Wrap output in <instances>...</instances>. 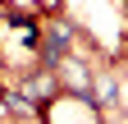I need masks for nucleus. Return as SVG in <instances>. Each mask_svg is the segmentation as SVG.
Wrapping results in <instances>:
<instances>
[{
  "mask_svg": "<svg viewBox=\"0 0 128 124\" xmlns=\"http://www.w3.org/2000/svg\"><path fill=\"white\" fill-rule=\"evenodd\" d=\"M0 115H14V119H37V115H41V106H37V101H28L23 92H5V87H0Z\"/></svg>",
  "mask_w": 128,
  "mask_h": 124,
  "instance_id": "f257e3e1",
  "label": "nucleus"
},
{
  "mask_svg": "<svg viewBox=\"0 0 128 124\" xmlns=\"http://www.w3.org/2000/svg\"><path fill=\"white\" fill-rule=\"evenodd\" d=\"M55 69H60V78H64V83H73V87H78V97H87V92H92V74H87V65H78L73 55H64Z\"/></svg>",
  "mask_w": 128,
  "mask_h": 124,
  "instance_id": "f03ea898",
  "label": "nucleus"
}]
</instances>
